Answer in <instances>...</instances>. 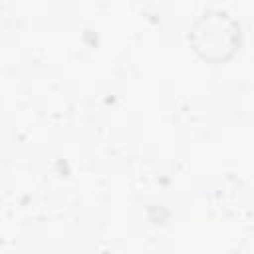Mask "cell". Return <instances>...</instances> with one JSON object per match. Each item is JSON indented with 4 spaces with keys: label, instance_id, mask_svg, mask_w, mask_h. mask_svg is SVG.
Returning a JSON list of instances; mask_svg holds the SVG:
<instances>
[{
    "label": "cell",
    "instance_id": "cell-1",
    "mask_svg": "<svg viewBox=\"0 0 254 254\" xmlns=\"http://www.w3.org/2000/svg\"><path fill=\"white\" fill-rule=\"evenodd\" d=\"M240 24L226 10H206L194 18L189 40L206 62H224L240 46Z\"/></svg>",
    "mask_w": 254,
    "mask_h": 254
}]
</instances>
